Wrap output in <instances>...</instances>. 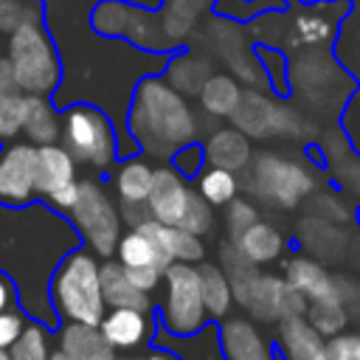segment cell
I'll return each mask as SVG.
<instances>
[{
  "instance_id": "cell-1",
  "label": "cell",
  "mask_w": 360,
  "mask_h": 360,
  "mask_svg": "<svg viewBox=\"0 0 360 360\" xmlns=\"http://www.w3.org/2000/svg\"><path fill=\"white\" fill-rule=\"evenodd\" d=\"M127 132L138 152L169 160L180 146L200 138L202 118L160 73H149L132 87V98L127 104Z\"/></svg>"
},
{
  "instance_id": "cell-2",
  "label": "cell",
  "mask_w": 360,
  "mask_h": 360,
  "mask_svg": "<svg viewBox=\"0 0 360 360\" xmlns=\"http://www.w3.org/2000/svg\"><path fill=\"white\" fill-rule=\"evenodd\" d=\"M98 264V256L82 248H73L59 259L48 278V301L56 318L98 326L101 315L107 312V304L101 298Z\"/></svg>"
},
{
  "instance_id": "cell-3",
  "label": "cell",
  "mask_w": 360,
  "mask_h": 360,
  "mask_svg": "<svg viewBox=\"0 0 360 360\" xmlns=\"http://www.w3.org/2000/svg\"><path fill=\"white\" fill-rule=\"evenodd\" d=\"M6 62L22 93L53 96L62 82V59L56 42L45 25V17L25 20L8 31Z\"/></svg>"
},
{
  "instance_id": "cell-4",
  "label": "cell",
  "mask_w": 360,
  "mask_h": 360,
  "mask_svg": "<svg viewBox=\"0 0 360 360\" xmlns=\"http://www.w3.org/2000/svg\"><path fill=\"white\" fill-rule=\"evenodd\" d=\"M242 174L245 177L239 180V186H245L248 194L273 208H295L318 188V174L309 163L270 149L256 152Z\"/></svg>"
},
{
  "instance_id": "cell-5",
  "label": "cell",
  "mask_w": 360,
  "mask_h": 360,
  "mask_svg": "<svg viewBox=\"0 0 360 360\" xmlns=\"http://www.w3.org/2000/svg\"><path fill=\"white\" fill-rule=\"evenodd\" d=\"M59 143L73 155L76 163L104 172L118 160L115 124L101 107L87 101L68 104L59 115Z\"/></svg>"
},
{
  "instance_id": "cell-6",
  "label": "cell",
  "mask_w": 360,
  "mask_h": 360,
  "mask_svg": "<svg viewBox=\"0 0 360 360\" xmlns=\"http://www.w3.org/2000/svg\"><path fill=\"white\" fill-rule=\"evenodd\" d=\"M65 217L93 256L110 259L115 253L121 236V211L98 180H79V194Z\"/></svg>"
},
{
  "instance_id": "cell-7",
  "label": "cell",
  "mask_w": 360,
  "mask_h": 360,
  "mask_svg": "<svg viewBox=\"0 0 360 360\" xmlns=\"http://www.w3.org/2000/svg\"><path fill=\"white\" fill-rule=\"evenodd\" d=\"M166 295L160 301V329L174 338H191L205 326V304L200 292L197 264L172 262L163 267Z\"/></svg>"
},
{
  "instance_id": "cell-8",
  "label": "cell",
  "mask_w": 360,
  "mask_h": 360,
  "mask_svg": "<svg viewBox=\"0 0 360 360\" xmlns=\"http://www.w3.org/2000/svg\"><path fill=\"white\" fill-rule=\"evenodd\" d=\"M90 25L101 37L127 39L141 51L169 53L172 39L163 34L158 20L143 6H129L127 0H98L90 11Z\"/></svg>"
},
{
  "instance_id": "cell-9",
  "label": "cell",
  "mask_w": 360,
  "mask_h": 360,
  "mask_svg": "<svg viewBox=\"0 0 360 360\" xmlns=\"http://www.w3.org/2000/svg\"><path fill=\"white\" fill-rule=\"evenodd\" d=\"M34 158L37 146L28 141L0 143V205L22 208L34 202Z\"/></svg>"
},
{
  "instance_id": "cell-10",
  "label": "cell",
  "mask_w": 360,
  "mask_h": 360,
  "mask_svg": "<svg viewBox=\"0 0 360 360\" xmlns=\"http://www.w3.org/2000/svg\"><path fill=\"white\" fill-rule=\"evenodd\" d=\"M98 332L115 352H132V349L143 346L146 340H152V335H155L152 309L110 307L98 321Z\"/></svg>"
},
{
  "instance_id": "cell-11",
  "label": "cell",
  "mask_w": 360,
  "mask_h": 360,
  "mask_svg": "<svg viewBox=\"0 0 360 360\" xmlns=\"http://www.w3.org/2000/svg\"><path fill=\"white\" fill-rule=\"evenodd\" d=\"M188 197H191V188H188L186 177L172 163L152 172V186L146 194V208H149L152 219H158L163 225H180Z\"/></svg>"
},
{
  "instance_id": "cell-12",
  "label": "cell",
  "mask_w": 360,
  "mask_h": 360,
  "mask_svg": "<svg viewBox=\"0 0 360 360\" xmlns=\"http://www.w3.org/2000/svg\"><path fill=\"white\" fill-rule=\"evenodd\" d=\"M79 180V163L73 155L56 141L37 146L34 158V200H51L56 191L73 186Z\"/></svg>"
},
{
  "instance_id": "cell-13",
  "label": "cell",
  "mask_w": 360,
  "mask_h": 360,
  "mask_svg": "<svg viewBox=\"0 0 360 360\" xmlns=\"http://www.w3.org/2000/svg\"><path fill=\"white\" fill-rule=\"evenodd\" d=\"M219 354L222 360H276V349L267 335L248 318H225L219 332Z\"/></svg>"
},
{
  "instance_id": "cell-14",
  "label": "cell",
  "mask_w": 360,
  "mask_h": 360,
  "mask_svg": "<svg viewBox=\"0 0 360 360\" xmlns=\"http://www.w3.org/2000/svg\"><path fill=\"white\" fill-rule=\"evenodd\" d=\"M278 357L281 360H329L326 357V338L304 318H284L276 323Z\"/></svg>"
},
{
  "instance_id": "cell-15",
  "label": "cell",
  "mask_w": 360,
  "mask_h": 360,
  "mask_svg": "<svg viewBox=\"0 0 360 360\" xmlns=\"http://www.w3.org/2000/svg\"><path fill=\"white\" fill-rule=\"evenodd\" d=\"M202 155H205V166H217L239 174L250 163L253 146L250 138L236 127H214L202 141Z\"/></svg>"
},
{
  "instance_id": "cell-16",
  "label": "cell",
  "mask_w": 360,
  "mask_h": 360,
  "mask_svg": "<svg viewBox=\"0 0 360 360\" xmlns=\"http://www.w3.org/2000/svg\"><path fill=\"white\" fill-rule=\"evenodd\" d=\"M231 242H233V248L239 250V256L248 259V262L256 264V267L278 262V259L284 256V250H287L284 233H281L273 222H267V219H262V217H259L250 228H245L236 239H231Z\"/></svg>"
},
{
  "instance_id": "cell-17",
  "label": "cell",
  "mask_w": 360,
  "mask_h": 360,
  "mask_svg": "<svg viewBox=\"0 0 360 360\" xmlns=\"http://www.w3.org/2000/svg\"><path fill=\"white\" fill-rule=\"evenodd\" d=\"M284 278L309 301H323V298H338V284L335 276L312 256H290L284 262Z\"/></svg>"
},
{
  "instance_id": "cell-18",
  "label": "cell",
  "mask_w": 360,
  "mask_h": 360,
  "mask_svg": "<svg viewBox=\"0 0 360 360\" xmlns=\"http://www.w3.org/2000/svg\"><path fill=\"white\" fill-rule=\"evenodd\" d=\"M335 6H309V8H298L290 17V31L287 39L295 48H321L326 42H332L335 37V25H338V14H329Z\"/></svg>"
},
{
  "instance_id": "cell-19",
  "label": "cell",
  "mask_w": 360,
  "mask_h": 360,
  "mask_svg": "<svg viewBox=\"0 0 360 360\" xmlns=\"http://www.w3.org/2000/svg\"><path fill=\"white\" fill-rule=\"evenodd\" d=\"M278 104L256 90L242 93L236 110L231 112V124L245 132L248 138H270L276 135V118H278Z\"/></svg>"
},
{
  "instance_id": "cell-20",
  "label": "cell",
  "mask_w": 360,
  "mask_h": 360,
  "mask_svg": "<svg viewBox=\"0 0 360 360\" xmlns=\"http://www.w3.org/2000/svg\"><path fill=\"white\" fill-rule=\"evenodd\" d=\"M98 281H101V298L110 307H135V309H152V301L146 292H141L129 278L118 259H104L98 264Z\"/></svg>"
},
{
  "instance_id": "cell-21",
  "label": "cell",
  "mask_w": 360,
  "mask_h": 360,
  "mask_svg": "<svg viewBox=\"0 0 360 360\" xmlns=\"http://www.w3.org/2000/svg\"><path fill=\"white\" fill-rule=\"evenodd\" d=\"M59 349L73 360H115V349L101 338L98 326L65 321L59 332Z\"/></svg>"
},
{
  "instance_id": "cell-22",
  "label": "cell",
  "mask_w": 360,
  "mask_h": 360,
  "mask_svg": "<svg viewBox=\"0 0 360 360\" xmlns=\"http://www.w3.org/2000/svg\"><path fill=\"white\" fill-rule=\"evenodd\" d=\"M214 73V65L208 56H200L194 51H183L177 56H169L166 68H163V79L183 96H197L200 87L205 84V79Z\"/></svg>"
},
{
  "instance_id": "cell-23",
  "label": "cell",
  "mask_w": 360,
  "mask_h": 360,
  "mask_svg": "<svg viewBox=\"0 0 360 360\" xmlns=\"http://www.w3.org/2000/svg\"><path fill=\"white\" fill-rule=\"evenodd\" d=\"M155 166L146 158L129 155L112 174V188L121 205H146V194L152 186Z\"/></svg>"
},
{
  "instance_id": "cell-24",
  "label": "cell",
  "mask_w": 360,
  "mask_h": 360,
  "mask_svg": "<svg viewBox=\"0 0 360 360\" xmlns=\"http://www.w3.org/2000/svg\"><path fill=\"white\" fill-rule=\"evenodd\" d=\"M59 112L51 96H31L25 93V121H22V135L34 146L56 143L59 141Z\"/></svg>"
},
{
  "instance_id": "cell-25",
  "label": "cell",
  "mask_w": 360,
  "mask_h": 360,
  "mask_svg": "<svg viewBox=\"0 0 360 360\" xmlns=\"http://www.w3.org/2000/svg\"><path fill=\"white\" fill-rule=\"evenodd\" d=\"M200 98V110L205 112V118H231V112L236 110L239 98H242V90L236 84L233 76L228 73H211L205 79V84L200 87L197 93Z\"/></svg>"
},
{
  "instance_id": "cell-26",
  "label": "cell",
  "mask_w": 360,
  "mask_h": 360,
  "mask_svg": "<svg viewBox=\"0 0 360 360\" xmlns=\"http://www.w3.org/2000/svg\"><path fill=\"white\" fill-rule=\"evenodd\" d=\"M197 270H200V292H202L205 312L214 318H225L233 307V290L225 270L214 262H202Z\"/></svg>"
},
{
  "instance_id": "cell-27",
  "label": "cell",
  "mask_w": 360,
  "mask_h": 360,
  "mask_svg": "<svg viewBox=\"0 0 360 360\" xmlns=\"http://www.w3.org/2000/svg\"><path fill=\"white\" fill-rule=\"evenodd\" d=\"M124 267H138V264H158V267H166L169 262L163 259L158 242L138 231V228H129L127 233L118 236V245H115V253H112Z\"/></svg>"
},
{
  "instance_id": "cell-28",
  "label": "cell",
  "mask_w": 360,
  "mask_h": 360,
  "mask_svg": "<svg viewBox=\"0 0 360 360\" xmlns=\"http://www.w3.org/2000/svg\"><path fill=\"white\" fill-rule=\"evenodd\" d=\"M239 174L236 172H228V169H217V166H205L200 174H197V194L211 205V208H219V205H228L236 194H239Z\"/></svg>"
},
{
  "instance_id": "cell-29",
  "label": "cell",
  "mask_w": 360,
  "mask_h": 360,
  "mask_svg": "<svg viewBox=\"0 0 360 360\" xmlns=\"http://www.w3.org/2000/svg\"><path fill=\"white\" fill-rule=\"evenodd\" d=\"M304 318L323 335V338H335L349 326V315L340 304V298H323V301H309Z\"/></svg>"
},
{
  "instance_id": "cell-30",
  "label": "cell",
  "mask_w": 360,
  "mask_h": 360,
  "mask_svg": "<svg viewBox=\"0 0 360 360\" xmlns=\"http://www.w3.org/2000/svg\"><path fill=\"white\" fill-rule=\"evenodd\" d=\"M48 354H51V343H48V329L42 321L25 323L20 338L8 346L11 360H48Z\"/></svg>"
},
{
  "instance_id": "cell-31",
  "label": "cell",
  "mask_w": 360,
  "mask_h": 360,
  "mask_svg": "<svg viewBox=\"0 0 360 360\" xmlns=\"http://www.w3.org/2000/svg\"><path fill=\"white\" fill-rule=\"evenodd\" d=\"M22 121H25V93H6L0 96V143L17 141L22 135Z\"/></svg>"
},
{
  "instance_id": "cell-32",
  "label": "cell",
  "mask_w": 360,
  "mask_h": 360,
  "mask_svg": "<svg viewBox=\"0 0 360 360\" xmlns=\"http://www.w3.org/2000/svg\"><path fill=\"white\" fill-rule=\"evenodd\" d=\"M180 228H186L194 236H205L214 231V208L197 191H191V197L186 202V211L180 217Z\"/></svg>"
},
{
  "instance_id": "cell-33",
  "label": "cell",
  "mask_w": 360,
  "mask_h": 360,
  "mask_svg": "<svg viewBox=\"0 0 360 360\" xmlns=\"http://www.w3.org/2000/svg\"><path fill=\"white\" fill-rule=\"evenodd\" d=\"M256 219H259V208H256L250 200L239 197V194L225 205V228H228V236H231V239H236V236H239L245 228H250Z\"/></svg>"
},
{
  "instance_id": "cell-34",
  "label": "cell",
  "mask_w": 360,
  "mask_h": 360,
  "mask_svg": "<svg viewBox=\"0 0 360 360\" xmlns=\"http://www.w3.org/2000/svg\"><path fill=\"white\" fill-rule=\"evenodd\" d=\"M172 166L183 174V177H197L202 169H205V155H202V143H197V141H191V143H186V146H180L172 158Z\"/></svg>"
},
{
  "instance_id": "cell-35",
  "label": "cell",
  "mask_w": 360,
  "mask_h": 360,
  "mask_svg": "<svg viewBox=\"0 0 360 360\" xmlns=\"http://www.w3.org/2000/svg\"><path fill=\"white\" fill-rule=\"evenodd\" d=\"M329 360H360V332H340L326 340Z\"/></svg>"
},
{
  "instance_id": "cell-36",
  "label": "cell",
  "mask_w": 360,
  "mask_h": 360,
  "mask_svg": "<svg viewBox=\"0 0 360 360\" xmlns=\"http://www.w3.org/2000/svg\"><path fill=\"white\" fill-rule=\"evenodd\" d=\"M124 270H127V278L146 295H152L163 284V267L158 264H138V267H124Z\"/></svg>"
},
{
  "instance_id": "cell-37",
  "label": "cell",
  "mask_w": 360,
  "mask_h": 360,
  "mask_svg": "<svg viewBox=\"0 0 360 360\" xmlns=\"http://www.w3.org/2000/svg\"><path fill=\"white\" fill-rule=\"evenodd\" d=\"M335 284H338V298L352 318H360V281L357 278H346V276H335Z\"/></svg>"
},
{
  "instance_id": "cell-38",
  "label": "cell",
  "mask_w": 360,
  "mask_h": 360,
  "mask_svg": "<svg viewBox=\"0 0 360 360\" xmlns=\"http://www.w3.org/2000/svg\"><path fill=\"white\" fill-rule=\"evenodd\" d=\"M22 329H25V318H22V312L14 309V307L3 309V312H0V349H8V346L20 338Z\"/></svg>"
},
{
  "instance_id": "cell-39",
  "label": "cell",
  "mask_w": 360,
  "mask_h": 360,
  "mask_svg": "<svg viewBox=\"0 0 360 360\" xmlns=\"http://www.w3.org/2000/svg\"><path fill=\"white\" fill-rule=\"evenodd\" d=\"M340 121H343V132H346V138H349L352 146L360 152V90H357V93L352 96V101L343 107Z\"/></svg>"
},
{
  "instance_id": "cell-40",
  "label": "cell",
  "mask_w": 360,
  "mask_h": 360,
  "mask_svg": "<svg viewBox=\"0 0 360 360\" xmlns=\"http://www.w3.org/2000/svg\"><path fill=\"white\" fill-rule=\"evenodd\" d=\"M115 360H180V354L172 352V349H160V346H155V349L146 352V354H129V352L115 354Z\"/></svg>"
},
{
  "instance_id": "cell-41",
  "label": "cell",
  "mask_w": 360,
  "mask_h": 360,
  "mask_svg": "<svg viewBox=\"0 0 360 360\" xmlns=\"http://www.w3.org/2000/svg\"><path fill=\"white\" fill-rule=\"evenodd\" d=\"M20 87H17V82H14V76H11V68H8V62H6V56H3V62H0V96H6V93H17ZM22 93V90H20Z\"/></svg>"
},
{
  "instance_id": "cell-42",
  "label": "cell",
  "mask_w": 360,
  "mask_h": 360,
  "mask_svg": "<svg viewBox=\"0 0 360 360\" xmlns=\"http://www.w3.org/2000/svg\"><path fill=\"white\" fill-rule=\"evenodd\" d=\"M14 298H17V292H14L11 278H8L6 273H0V312H3V309H8V307L14 304Z\"/></svg>"
},
{
  "instance_id": "cell-43",
  "label": "cell",
  "mask_w": 360,
  "mask_h": 360,
  "mask_svg": "<svg viewBox=\"0 0 360 360\" xmlns=\"http://www.w3.org/2000/svg\"><path fill=\"white\" fill-rule=\"evenodd\" d=\"M48 360H73L70 354H65L62 349H51V354H48Z\"/></svg>"
},
{
  "instance_id": "cell-44",
  "label": "cell",
  "mask_w": 360,
  "mask_h": 360,
  "mask_svg": "<svg viewBox=\"0 0 360 360\" xmlns=\"http://www.w3.org/2000/svg\"><path fill=\"white\" fill-rule=\"evenodd\" d=\"M0 360H11L8 357V349H0Z\"/></svg>"
},
{
  "instance_id": "cell-45",
  "label": "cell",
  "mask_w": 360,
  "mask_h": 360,
  "mask_svg": "<svg viewBox=\"0 0 360 360\" xmlns=\"http://www.w3.org/2000/svg\"><path fill=\"white\" fill-rule=\"evenodd\" d=\"M0 62H3V53H0Z\"/></svg>"
}]
</instances>
